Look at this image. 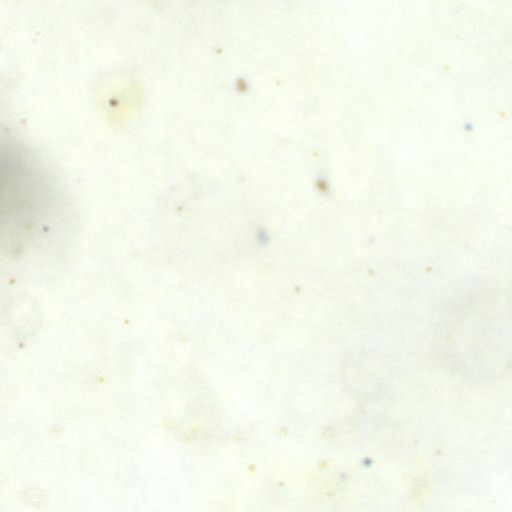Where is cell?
Segmentation results:
<instances>
[{
    "instance_id": "obj_1",
    "label": "cell",
    "mask_w": 512,
    "mask_h": 512,
    "mask_svg": "<svg viewBox=\"0 0 512 512\" xmlns=\"http://www.w3.org/2000/svg\"><path fill=\"white\" fill-rule=\"evenodd\" d=\"M1 192L2 218L7 217L9 234L25 237L51 212L54 193L49 180L10 142L2 147Z\"/></svg>"
}]
</instances>
